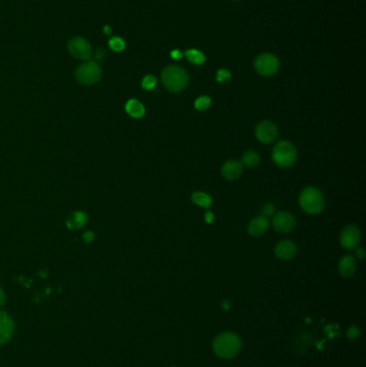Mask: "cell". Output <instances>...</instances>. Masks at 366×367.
Masks as SVG:
<instances>
[{"label":"cell","mask_w":366,"mask_h":367,"mask_svg":"<svg viewBox=\"0 0 366 367\" xmlns=\"http://www.w3.org/2000/svg\"><path fill=\"white\" fill-rule=\"evenodd\" d=\"M300 205L307 214H318L324 208V199L322 193L315 187L305 188L300 196Z\"/></svg>","instance_id":"3957f363"},{"label":"cell","mask_w":366,"mask_h":367,"mask_svg":"<svg viewBox=\"0 0 366 367\" xmlns=\"http://www.w3.org/2000/svg\"><path fill=\"white\" fill-rule=\"evenodd\" d=\"M273 226L281 233L290 232L295 227V218L288 212H279L273 218Z\"/></svg>","instance_id":"30bf717a"},{"label":"cell","mask_w":366,"mask_h":367,"mask_svg":"<svg viewBox=\"0 0 366 367\" xmlns=\"http://www.w3.org/2000/svg\"><path fill=\"white\" fill-rule=\"evenodd\" d=\"M356 256L358 259L363 260L365 258V251L363 248H356Z\"/></svg>","instance_id":"f546056e"},{"label":"cell","mask_w":366,"mask_h":367,"mask_svg":"<svg viewBox=\"0 0 366 367\" xmlns=\"http://www.w3.org/2000/svg\"><path fill=\"white\" fill-rule=\"evenodd\" d=\"M157 85V78L154 75H146L142 81V87L145 90H152Z\"/></svg>","instance_id":"603a6c76"},{"label":"cell","mask_w":366,"mask_h":367,"mask_svg":"<svg viewBox=\"0 0 366 367\" xmlns=\"http://www.w3.org/2000/svg\"><path fill=\"white\" fill-rule=\"evenodd\" d=\"M83 238H84V240H85L86 243H91V242H93V240H94V238H95V235H94V233H93V232L88 231V232L84 233Z\"/></svg>","instance_id":"4316f807"},{"label":"cell","mask_w":366,"mask_h":367,"mask_svg":"<svg viewBox=\"0 0 366 367\" xmlns=\"http://www.w3.org/2000/svg\"><path fill=\"white\" fill-rule=\"evenodd\" d=\"M211 103H212V99L210 97L202 96L194 102V108H196L198 111H205L210 108Z\"/></svg>","instance_id":"44dd1931"},{"label":"cell","mask_w":366,"mask_h":367,"mask_svg":"<svg viewBox=\"0 0 366 367\" xmlns=\"http://www.w3.org/2000/svg\"><path fill=\"white\" fill-rule=\"evenodd\" d=\"M233 2H236V0H233Z\"/></svg>","instance_id":"836d02e7"},{"label":"cell","mask_w":366,"mask_h":367,"mask_svg":"<svg viewBox=\"0 0 366 367\" xmlns=\"http://www.w3.org/2000/svg\"><path fill=\"white\" fill-rule=\"evenodd\" d=\"M191 200L194 204H197L201 208L204 209H210V206L212 205V198L209 196V194L201 192V191H197L194 192L191 196Z\"/></svg>","instance_id":"ac0fdd59"},{"label":"cell","mask_w":366,"mask_h":367,"mask_svg":"<svg viewBox=\"0 0 366 367\" xmlns=\"http://www.w3.org/2000/svg\"><path fill=\"white\" fill-rule=\"evenodd\" d=\"M357 270V261L351 255H346L339 260L338 263V272L342 277L348 278L351 277Z\"/></svg>","instance_id":"9a60e30c"},{"label":"cell","mask_w":366,"mask_h":367,"mask_svg":"<svg viewBox=\"0 0 366 367\" xmlns=\"http://www.w3.org/2000/svg\"><path fill=\"white\" fill-rule=\"evenodd\" d=\"M6 301H7L6 293H5V291L3 290L2 287H0V307H3V306L6 304Z\"/></svg>","instance_id":"f1b7e54d"},{"label":"cell","mask_w":366,"mask_h":367,"mask_svg":"<svg viewBox=\"0 0 366 367\" xmlns=\"http://www.w3.org/2000/svg\"><path fill=\"white\" fill-rule=\"evenodd\" d=\"M231 78V73L230 71H228L227 69H220V70L217 71V81L223 83V82H228L230 81Z\"/></svg>","instance_id":"cb8c5ba5"},{"label":"cell","mask_w":366,"mask_h":367,"mask_svg":"<svg viewBox=\"0 0 366 367\" xmlns=\"http://www.w3.org/2000/svg\"><path fill=\"white\" fill-rule=\"evenodd\" d=\"M244 166L242 162L237 161V160H229L227 161L221 169L222 175L229 180H235L243 173Z\"/></svg>","instance_id":"4fadbf2b"},{"label":"cell","mask_w":366,"mask_h":367,"mask_svg":"<svg viewBox=\"0 0 366 367\" xmlns=\"http://www.w3.org/2000/svg\"><path fill=\"white\" fill-rule=\"evenodd\" d=\"M13 319L6 312L0 311V345L8 342L14 334Z\"/></svg>","instance_id":"8fae6325"},{"label":"cell","mask_w":366,"mask_h":367,"mask_svg":"<svg viewBox=\"0 0 366 367\" xmlns=\"http://www.w3.org/2000/svg\"><path fill=\"white\" fill-rule=\"evenodd\" d=\"M68 50L76 59L88 60L93 55V49L87 40L81 37H74L69 41Z\"/></svg>","instance_id":"52a82bcc"},{"label":"cell","mask_w":366,"mask_h":367,"mask_svg":"<svg viewBox=\"0 0 366 367\" xmlns=\"http://www.w3.org/2000/svg\"><path fill=\"white\" fill-rule=\"evenodd\" d=\"M272 157L274 162L281 168L291 167L296 160L297 152L289 141H280L273 148Z\"/></svg>","instance_id":"277c9868"},{"label":"cell","mask_w":366,"mask_h":367,"mask_svg":"<svg viewBox=\"0 0 366 367\" xmlns=\"http://www.w3.org/2000/svg\"><path fill=\"white\" fill-rule=\"evenodd\" d=\"M104 56H105V52L102 51V50H99V51L97 52V56H96L97 59H101Z\"/></svg>","instance_id":"1f68e13d"},{"label":"cell","mask_w":366,"mask_h":367,"mask_svg":"<svg viewBox=\"0 0 366 367\" xmlns=\"http://www.w3.org/2000/svg\"><path fill=\"white\" fill-rule=\"evenodd\" d=\"M109 44H110L111 50H113L114 52H117V53L123 52V51L125 50V48H126L125 41H124L121 38H119V37H114V38H112V39L110 40Z\"/></svg>","instance_id":"7402d4cb"},{"label":"cell","mask_w":366,"mask_h":367,"mask_svg":"<svg viewBox=\"0 0 366 367\" xmlns=\"http://www.w3.org/2000/svg\"><path fill=\"white\" fill-rule=\"evenodd\" d=\"M359 335H360V330L357 327H351L347 332V336L351 339L357 338Z\"/></svg>","instance_id":"484cf974"},{"label":"cell","mask_w":366,"mask_h":367,"mask_svg":"<svg viewBox=\"0 0 366 367\" xmlns=\"http://www.w3.org/2000/svg\"><path fill=\"white\" fill-rule=\"evenodd\" d=\"M361 240V231L356 226H348L340 233V244L347 250L356 249Z\"/></svg>","instance_id":"9c48e42d"},{"label":"cell","mask_w":366,"mask_h":367,"mask_svg":"<svg viewBox=\"0 0 366 367\" xmlns=\"http://www.w3.org/2000/svg\"><path fill=\"white\" fill-rule=\"evenodd\" d=\"M277 135H278V128L273 121L263 120L257 125L256 136L261 143L270 144L276 140Z\"/></svg>","instance_id":"ba28073f"},{"label":"cell","mask_w":366,"mask_h":367,"mask_svg":"<svg viewBox=\"0 0 366 367\" xmlns=\"http://www.w3.org/2000/svg\"><path fill=\"white\" fill-rule=\"evenodd\" d=\"M104 31H105V33H106V34H111L112 29H111V27H110V26H106V27L104 28Z\"/></svg>","instance_id":"d6a6232c"},{"label":"cell","mask_w":366,"mask_h":367,"mask_svg":"<svg viewBox=\"0 0 366 367\" xmlns=\"http://www.w3.org/2000/svg\"><path fill=\"white\" fill-rule=\"evenodd\" d=\"M274 212H275V206H274L273 204H271V203H268L267 205H265V206H263V209H262V216H265V217H270V216H272L273 214H274Z\"/></svg>","instance_id":"d4e9b609"},{"label":"cell","mask_w":366,"mask_h":367,"mask_svg":"<svg viewBox=\"0 0 366 367\" xmlns=\"http://www.w3.org/2000/svg\"><path fill=\"white\" fill-rule=\"evenodd\" d=\"M242 341L236 334L226 332L216 337L213 343V349L217 357L221 359H232L239 353Z\"/></svg>","instance_id":"6da1fadb"},{"label":"cell","mask_w":366,"mask_h":367,"mask_svg":"<svg viewBox=\"0 0 366 367\" xmlns=\"http://www.w3.org/2000/svg\"><path fill=\"white\" fill-rule=\"evenodd\" d=\"M101 68L96 62H87L76 69V79L84 85L97 83L101 77Z\"/></svg>","instance_id":"5b68a950"},{"label":"cell","mask_w":366,"mask_h":367,"mask_svg":"<svg viewBox=\"0 0 366 367\" xmlns=\"http://www.w3.org/2000/svg\"><path fill=\"white\" fill-rule=\"evenodd\" d=\"M270 226V221L267 217L265 216H258L256 218H254L248 225V233L251 236H261L262 234H265Z\"/></svg>","instance_id":"5bb4252c"},{"label":"cell","mask_w":366,"mask_h":367,"mask_svg":"<svg viewBox=\"0 0 366 367\" xmlns=\"http://www.w3.org/2000/svg\"><path fill=\"white\" fill-rule=\"evenodd\" d=\"M186 58L193 65H202L205 63V55L199 50H188L185 53Z\"/></svg>","instance_id":"ffe728a7"},{"label":"cell","mask_w":366,"mask_h":367,"mask_svg":"<svg viewBox=\"0 0 366 367\" xmlns=\"http://www.w3.org/2000/svg\"><path fill=\"white\" fill-rule=\"evenodd\" d=\"M205 220H207L208 223H212L214 221V215L211 212H208L207 215H205Z\"/></svg>","instance_id":"4dcf8cb0"},{"label":"cell","mask_w":366,"mask_h":367,"mask_svg":"<svg viewBox=\"0 0 366 367\" xmlns=\"http://www.w3.org/2000/svg\"><path fill=\"white\" fill-rule=\"evenodd\" d=\"M161 79L167 89L173 93H178L187 87L189 76L185 69L181 67L170 66L162 71Z\"/></svg>","instance_id":"7a4b0ae2"},{"label":"cell","mask_w":366,"mask_h":367,"mask_svg":"<svg viewBox=\"0 0 366 367\" xmlns=\"http://www.w3.org/2000/svg\"><path fill=\"white\" fill-rule=\"evenodd\" d=\"M126 112L133 118H142L145 115V108L139 100L131 99L126 105Z\"/></svg>","instance_id":"e0dca14e"},{"label":"cell","mask_w":366,"mask_h":367,"mask_svg":"<svg viewBox=\"0 0 366 367\" xmlns=\"http://www.w3.org/2000/svg\"><path fill=\"white\" fill-rule=\"evenodd\" d=\"M296 254L297 247L291 240H282L275 247V255L281 260H291Z\"/></svg>","instance_id":"7c38bea8"},{"label":"cell","mask_w":366,"mask_h":367,"mask_svg":"<svg viewBox=\"0 0 366 367\" xmlns=\"http://www.w3.org/2000/svg\"><path fill=\"white\" fill-rule=\"evenodd\" d=\"M182 56H184V54H182L179 50H173L171 52V57L174 59H181Z\"/></svg>","instance_id":"83f0119b"},{"label":"cell","mask_w":366,"mask_h":367,"mask_svg":"<svg viewBox=\"0 0 366 367\" xmlns=\"http://www.w3.org/2000/svg\"><path fill=\"white\" fill-rule=\"evenodd\" d=\"M88 220V217L84 212H74L67 218L66 225L71 230H77L83 228Z\"/></svg>","instance_id":"2e32d148"},{"label":"cell","mask_w":366,"mask_h":367,"mask_svg":"<svg viewBox=\"0 0 366 367\" xmlns=\"http://www.w3.org/2000/svg\"><path fill=\"white\" fill-rule=\"evenodd\" d=\"M260 164V157L254 151H248L244 153L242 157V165L247 168H256Z\"/></svg>","instance_id":"d6986e66"},{"label":"cell","mask_w":366,"mask_h":367,"mask_svg":"<svg viewBox=\"0 0 366 367\" xmlns=\"http://www.w3.org/2000/svg\"><path fill=\"white\" fill-rule=\"evenodd\" d=\"M255 68L259 74L263 76H270L278 71L279 62L277 57L272 54H262L257 57Z\"/></svg>","instance_id":"8992f818"}]
</instances>
